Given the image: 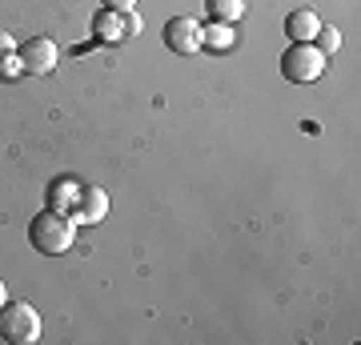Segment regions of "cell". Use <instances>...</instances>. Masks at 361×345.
I'll return each mask as SVG.
<instances>
[{
    "mask_svg": "<svg viewBox=\"0 0 361 345\" xmlns=\"http://www.w3.org/2000/svg\"><path fill=\"white\" fill-rule=\"evenodd\" d=\"M28 241H32V249L44 257H61L73 249V241H77V221L68 217V213H56V209H44V213H37L32 217V225H28Z\"/></svg>",
    "mask_w": 361,
    "mask_h": 345,
    "instance_id": "obj_1",
    "label": "cell"
},
{
    "mask_svg": "<svg viewBox=\"0 0 361 345\" xmlns=\"http://www.w3.org/2000/svg\"><path fill=\"white\" fill-rule=\"evenodd\" d=\"M0 337L13 345H32L40 337V313L28 301H4L0 305Z\"/></svg>",
    "mask_w": 361,
    "mask_h": 345,
    "instance_id": "obj_2",
    "label": "cell"
},
{
    "mask_svg": "<svg viewBox=\"0 0 361 345\" xmlns=\"http://www.w3.org/2000/svg\"><path fill=\"white\" fill-rule=\"evenodd\" d=\"M325 73V52L317 44H289L281 56V77L293 85H310Z\"/></svg>",
    "mask_w": 361,
    "mask_h": 345,
    "instance_id": "obj_3",
    "label": "cell"
},
{
    "mask_svg": "<svg viewBox=\"0 0 361 345\" xmlns=\"http://www.w3.org/2000/svg\"><path fill=\"white\" fill-rule=\"evenodd\" d=\"M165 44L177 56H193L201 49V25H197L193 16H173V20H165Z\"/></svg>",
    "mask_w": 361,
    "mask_h": 345,
    "instance_id": "obj_4",
    "label": "cell"
},
{
    "mask_svg": "<svg viewBox=\"0 0 361 345\" xmlns=\"http://www.w3.org/2000/svg\"><path fill=\"white\" fill-rule=\"evenodd\" d=\"M20 64H25V73H32V77L52 73V68H56V44H52L49 37L25 40V44H20Z\"/></svg>",
    "mask_w": 361,
    "mask_h": 345,
    "instance_id": "obj_5",
    "label": "cell"
},
{
    "mask_svg": "<svg viewBox=\"0 0 361 345\" xmlns=\"http://www.w3.org/2000/svg\"><path fill=\"white\" fill-rule=\"evenodd\" d=\"M109 213V193L104 189H80V201L73 209V221L77 225H97V221Z\"/></svg>",
    "mask_w": 361,
    "mask_h": 345,
    "instance_id": "obj_6",
    "label": "cell"
},
{
    "mask_svg": "<svg viewBox=\"0 0 361 345\" xmlns=\"http://www.w3.org/2000/svg\"><path fill=\"white\" fill-rule=\"evenodd\" d=\"M317 28H322V16L313 13V8H297V13L285 16V32H289L293 44H313Z\"/></svg>",
    "mask_w": 361,
    "mask_h": 345,
    "instance_id": "obj_7",
    "label": "cell"
},
{
    "mask_svg": "<svg viewBox=\"0 0 361 345\" xmlns=\"http://www.w3.org/2000/svg\"><path fill=\"white\" fill-rule=\"evenodd\" d=\"M77 201H80V185H77V181H68V177L52 181V189H49V209H56V213H68V217H73Z\"/></svg>",
    "mask_w": 361,
    "mask_h": 345,
    "instance_id": "obj_8",
    "label": "cell"
},
{
    "mask_svg": "<svg viewBox=\"0 0 361 345\" xmlns=\"http://www.w3.org/2000/svg\"><path fill=\"white\" fill-rule=\"evenodd\" d=\"M92 37L104 40V44H116V40L125 37V16H121V13H109V8H101V13L92 16Z\"/></svg>",
    "mask_w": 361,
    "mask_h": 345,
    "instance_id": "obj_9",
    "label": "cell"
},
{
    "mask_svg": "<svg viewBox=\"0 0 361 345\" xmlns=\"http://www.w3.org/2000/svg\"><path fill=\"white\" fill-rule=\"evenodd\" d=\"M201 44L225 52V49H233V44H237V32H233V25H217V20H213L209 28H201Z\"/></svg>",
    "mask_w": 361,
    "mask_h": 345,
    "instance_id": "obj_10",
    "label": "cell"
},
{
    "mask_svg": "<svg viewBox=\"0 0 361 345\" xmlns=\"http://www.w3.org/2000/svg\"><path fill=\"white\" fill-rule=\"evenodd\" d=\"M209 13L217 25H233V20H241L245 16V0H205Z\"/></svg>",
    "mask_w": 361,
    "mask_h": 345,
    "instance_id": "obj_11",
    "label": "cell"
},
{
    "mask_svg": "<svg viewBox=\"0 0 361 345\" xmlns=\"http://www.w3.org/2000/svg\"><path fill=\"white\" fill-rule=\"evenodd\" d=\"M313 40H317V49H322L325 56H329V52H337V49H341V32H337L334 25H322V28H317V37H313Z\"/></svg>",
    "mask_w": 361,
    "mask_h": 345,
    "instance_id": "obj_12",
    "label": "cell"
},
{
    "mask_svg": "<svg viewBox=\"0 0 361 345\" xmlns=\"http://www.w3.org/2000/svg\"><path fill=\"white\" fill-rule=\"evenodd\" d=\"M20 73H25V64H20V56H4V61H0V77H8V80H16L20 77Z\"/></svg>",
    "mask_w": 361,
    "mask_h": 345,
    "instance_id": "obj_13",
    "label": "cell"
},
{
    "mask_svg": "<svg viewBox=\"0 0 361 345\" xmlns=\"http://www.w3.org/2000/svg\"><path fill=\"white\" fill-rule=\"evenodd\" d=\"M104 8H109V13H121V16H129L133 8H137V0H104Z\"/></svg>",
    "mask_w": 361,
    "mask_h": 345,
    "instance_id": "obj_14",
    "label": "cell"
},
{
    "mask_svg": "<svg viewBox=\"0 0 361 345\" xmlns=\"http://www.w3.org/2000/svg\"><path fill=\"white\" fill-rule=\"evenodd\" d=\"M16 52V40L8 37V32H0V61H4V56H13Z\"/></svg>",
    "mask_w": 361,
    "mask_h": 345,
    "instance_id": "obj_15",
    "label": "cell"
},
{
    "mask_svg": "<svg viewBox=\"0 0 361 345\" xmlns=\"http://www.w3.org/2000/svg\"><path fill=\"white\" fill-rule=\"evenodd\" d=\"M125 32H141V16H137V8L125 16Z\"/></svg>",
    "mask_w": 361,
    "mask_h": 345,
    "instance_id": "obj_16",
    "label": "cell"
},
{
    "mask_svg": "<svg viewBox=\"0 0 361 345\" xmlns=\"http://www.w3.org/2000/svg\"><path fill=\"white\" fill-rule=\"evenodd\" d=\"M4 301H8V289H4V282H0V305H4Z\"/></svg>",
    "mask_w": 361,
    "mask_h": 345,
    "instance_id": "obj_17",
    "label": "cell"
}]
</instances>
